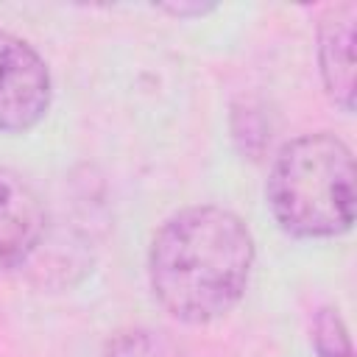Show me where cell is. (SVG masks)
<instances>
[{"mask_svg": "<svg viewBox=\"0 0 357 357\" xmlns=\"http://www.w3.org/2000/svg\"><path fill=\"white\" fill-rule=\"evenodd\" d=\"M50 70L20 36L0 31V131L22 134L50 109Z\"/></svg>", "mask_w": 357, "mask_h": 357, "instance_id": "3", "label": "cell"}, {"mask_svg": "<svg viewBox=\"0 0 357 357\" xmlns=\"http://www.w3.org/2000/svg\"><path fill=\"white\" fill-rule=\"evenodd\" d=\"M268 206L296 237H337L354 223V156L332 131L282 145L268 176Z\"/></svg>", "mask_w": 357, "mask_h": 357, "instance_id": "2", "label": "cell"}, {"mask_svg": "<svg viewBox=\"0 0 357 357\" xmlns=\"http://www.w3.org/2000/svg\"><path fill=\"white\" fill-rule=\"evenodd\" d=\"M42 231V198L17 170L0 167V273L20 268L36 251Z\"/></svg>", "mask_w": 357, "mask_h": 357, "instance_id": "4", "label": "cell"}, {"mask_svg": "<svg viewBox=\"0 0 357 357\" xmlns=\"http://www.w3.org/2000/svg\"><path fill=\"white\" fill-rule=\"evenodd\" d=\"M312 340L318 357H351V340L349 332L337 315V310L324 307L315 312L312 321Z\"/></svg>", "mask_w": 357, "mask_h": 357, "instance_id": "7", "label": "cell"}, {"mask_svg": "<svg viewBox=\"0 0 357 357\" xmlns=\"http://www.w3.org/2000/svg\"><path fill=\"white\" fill-rule=\"evenodd\" d=\"M354 3L329 6L318 20V67L324 89L343 112L354 106Z\"/></svg>", "mask_w": 357, "mask_h": 357, "instance_id": "5", "label": "cell"}, {"mask_svg": "<svg viewBox=\"0 0 357 357\" xmlns=\"http://www.w3.org/2000/svg\"><path fill=\"white\" fill-rule=\"evenodd\" d=\"M212 3H173V6H162V11L176 14V17H201L206 11H212Z\"/></svg>", "mask_w": 357, "mask_h": 357, "instance_id": "8", "label": "cell"}, {"mask_svg": "<svg viewBox=\"0 0 357 357\" xmlns=\"http://www.w3.org/2000/svg\"><path fill=\"white\" fill-rule=\"evenodd\" d=\"M251 268L248 226L212 204L170 215L148 248L153 298L181 324H209L231 312L248 287Z\"/></svg>", "mask_w": 357, "mask_h": 357, "instance_id": "1", "label": "cell"}, {"mask_svg": "<svg viewBox=\"0 0 357 357\" xmlns=\"http://www.w3.org/2000/svg\"><path fill=\"white\" fill-rule=\"evenodd\" d=\"M103 357H190V351L162 329H123L109 337Z\"/></svg>", "mask_w": 357, "mask_h": 357, "instance_id": "6", "label": "cell"}]
</instances>
